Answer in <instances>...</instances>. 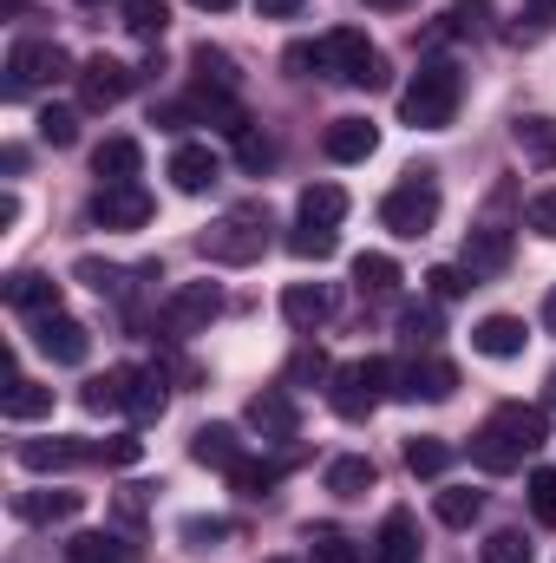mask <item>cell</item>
Returning a JSON list of instances; mask_svg holds the SVG:
<instances>
[{"instance_id":"obj_1","label":"cell","mask_w":556,"mask_h":563,"mask_svg":"<svg viewBox=\"0 0 556 563\" xmlns=\"http://www.w3.org/2000/svg\"><path fill=\"white\" fill-rule=\"evenodd\" d=\"M288 66L294 73H321V79H347L360 92H380L393 73H387V53L360 33V26H334L321 33L314 46H288Z\"/></svg>"},{"instance_id":"obj_2","label":"cell","mask_w":556,"mask_h":563,"mask_svg":"<svg viewBox=\"0 0 556 563\" xmlns=\"http://www.w3.org/2000/svg\"><path fill=\"white\" fill-rule=\"evenodd\" d=\"M544 445H551V413L544 407H524V400H504L491 420L471 432V465L478 472H518Z\"/></svg>"},{"instance_id":"obj_3","label":"cell","mask_w":556,"mask_h":563,"mask_svg":"<svg viewBox=\"0 0 556 563\" xmlns=\"http://www.w3.org/2000/svg\"><path fill=\"white\" fill-rule=\"evenodd\" d=\"M269 230H276L269 203H236V210H223V217L197 236V250H203L210 263H223V269H249V263H263Z\"/></svg>"},{"instance_id":"obj_4","label":"cell","mask_w":556,"mask_h":563,"mask_svg":"<svg viewBox=\"0 0 556 563\" xmlns=\"http://www.w3.org/2000/svg\"><path fill=\"white\" fill-rule=\"evenodd\" d=\"M458 99H465L458 66H452V59H425L413 73V86L400 92V119H407L413 132H445V125L458 119Z\"/></svg>"},{"instance_id":"obj_5","label":"cell","mask_w":556,"mask_h":563,"mask_svg":"<svg viewBox=\"0 0 556 563\" xmlns=\"http://www.w3.org/2000/svg\"><path fill=\"white\" fill-rule=\"evenodd\" d=\"M387 394H400V367L380 361V354H360V361H341L334 380H327V407L341 420H367Z\"/></svg>"},{"instance_id":"obj_6","label":"cell","mask_w":556,"mask_h":563,"mask_svg":"<svg viewBox=\"0 0 556 563\" xmlns=\"http://www.w3.org/2000/svg\"><path fill=\"white\" fill-rule=\"evenodd\" d=\"M380 223H387L400 243L432 236V223H438V184H432V170H407V177L380 197Z\"/></svg>"},{"instance_id":"obj_7","label":"cell","mask_w":556,"mask_h":563,"mask_svg":"<svg viewBox=\"0 0 556 563\" xmlns=\"http://www.w3.org/2000/svg\"><path fill=\"white\" fill-rule=\"evenodd\" d=\"M66 73H73L66 46H53V40H13V46H7L0 99H33L40 86H53V79H66Z\"/></svg>"},{"instance_id":"obj_8","label":"cell","mask_w":556,"mask_h":563,"mask_svg":"<svg viewBox=\"0 0 556 563\" xmlns=\"http://www.w3.org/2000/svg\"><path fill=\"white\" fill-rule=\"evenodd\" d=\"M223 314V288L216 282H184V288H170V301H164V334L170 341H190V334H210V321Z\"/></svg>"},{"instance_id":"obj_9","label":"cell","mask_w":556,"mask_h":563,"mask_svg":"<svg viewBox=\"0 0 556 563\" xmlns=\"http://www.w3.org/2000/svg\"><path fill=\"white\" fill-rule=\"evenodd\" d=\"M73 79H79V106H86V112H112V106H125V92L138 86V73H132L125 59H112V53H92Z\"/></svg>"},{"instance_id":"obj_10","label":"cell","mask_w":556,"mask_h":563,"mask_svg":"<svg viewBox=\"0 0 556 563\" xmlns=\"http://www.w3.org/2000/svg\"><path fill=\"white\" fill-rule=\"evenodd\" d=\"M86 217L99 230H144L151 223V190L144 184H99L92 203H86Z\"/></svg>"},{"instance_id":"obj_11","label":"cell","mask_w":556,"mask_h":563,"mask_svg":"<svg viewBox=\"0 0 556 563\" xmlns=\"http://www.w3.org/2000/svg\"><path fill=\"white\" fill-rule=\"evenodd\" d=\"M33 347H40L53 367H86V354H92V328L73 321V314H40V321H33Z\"/></svg>"},{"instance_id":"obj_12","label":"cell","mask_w":556,"mask_h":563,"mask_svg":"<svg viewBox=\"0 0 556 563\" xmlns=\"http://www.w3.org/2000/svg\"><path fill=\"white\" fill-rule=\"evenodd\" d=\"M458 394V367L445 361V354H413L407 367H400V400H452Z\"/></svg>"},{"instance_id":"obj_13","label":"cell","mask_w":556,"mask_h":563,"mask_svg":"<svg viewBox=\"0 0 556 563\" xmlns=\"http://www.w3.org/2000/svg\"><path fill=\"white\" fill-rule=\"evenodd\" d=\"M243 420H249V432H263V439H294L301 432V407H294L288 387H263V394H249Z\"/></svg>"},{"instance_id":"obj_14","label":"cell","mask_w":556,"mask_h":563,"mask_svg":"<svg viewBox=\"0 0 556 563\" xmlns=\"http://www.w3.org/2000/svg\"><path fill=\"white\" fill-rule=\"evenodd\" d=\"M327 314H334V288H327V282H288V288H281V321H288L294 334H314Z\"/></svg>"},{"instance_id":"obj_15","label":"cell","mask_w":556,"mask_h":563,"mask_svg":"<svg viewBox=\"0 0 556 563\" xmlns=\"http://www.w3.org/2000/svg\"><path fill=\"white\" fill-rule=\"evenodd\" d=\"M0 295H7V308H13V314H26V321L59 314V282L40 276V269H13V276L0 282Z\"/></svg>"},{"instance_id":"obj_16","label":"cell","mask_w":556,"mask_h":563,"mask_svg":"<svg viewBox=\"0 0 556 563\" xmlns=\"http://www.w3.org/2000/svg\"><path fill=\"white\" fill-rule=\"evenodd\" d=\"M190 459H197V465H210V472H236L249 452H243V432H236V426L210 420V426H197V432H190Z\"/></svg>"},{"instance_id":"obj_17","label":"cell","mask_w":556,"mask_h":563,"mask_svg":"<svg viewBox=\"0 0 556 563\" xmlns=\"http://www.w3.org/2000/svg\"><path fill=\"white\" fill-rule=\"evenodd\" d=\"M216 177H223V157H216L210 144H177V151H170V184H177L184 197H203Z\"/></svg>"},{"instance_id":"obj_18","label":"cell","mask_w":556,"mask_h":563,"mask_svg":"<svg viewBox=\"0 0 556 563\" xmlns=\"http://www.w3.org/2000/svg\"><path fill=\"white\" fill-rule=\"evenodd\" d=\"M367 563H419V518L407 505H393L380 518V538H374V558Z\"/></svg>"},{"instance_id":"obj_19","label":"cell","mask_w":556,"mask_h":563,"mask_svg":"<svg viewBox=\"0 0 556 563\" xmlns=\"http://www.w3.org/2000/svg\"><path fill=\"white\" fill-rule=\"evenodd\" d=\"M321 151H327L334 164H360V157L380 151V125H374V119H334V125L321 132Z\"/></svg>"},{"instance_id":"obj_20","label":"cell","mask_w":556,"mask_h":563,"mask_svg":"<svg viewBox=\"0 0 556 563\" xmlns=\"http://www.w3.org/2000/svg\"><path fill=\"white\" fill-rule=\"evenodd\" d=\"M465 269L471 276H504L511 269V230L504 223H478L465 236Z\"/></svg>"},{"instance_id":"obj_21","label":"cell","mask_w":556,"mask_h":563,"mask_svg":"<svg viewBox=\"0 0 556 563\" xmlns=\"http://www.w3.org/2000/svg\"><path fill=\"white\" fill-rule=\"evenodd\" d=\"M524 341H531V334H524V321H518V314H485V321L471 328V347H478L485 361H518V354H524Z\"/></svg>"},{"instance_id":"obj_22","label":"cell","mask_w":556,"mask_h":563,"mask_svg":"<svg viewBox=\"0 0 556 563\" xmlns=\"http://www.w3.org/2000/svg\"><path fill=\"white\" fill-rule=\"evenodd\" d=\"M132 380H138V367H105V374H92L79 387V407L86 413H125L132 407Z\"/></svg>"},{"instance_id":"obj_23","label":"cell","mask_w":556,"mask_h":563,"mask_svg":"<svg viewBox=\"0 0 556 563\" xmlns=\"http://www.w3.org/2000/svg\"><path fill=\"white\" fill-rule=\"evenodd\" d=\"M86 511V492H20L13 498V518L26 525H73Z\"/></svg>"},{"instance_id":"obj_24","label":"cell","mask_w":556,"mask_h":563,"mask_svg":"<svg viewBox=\"0 0 556 563\" xmlns=\"http://www.w3.org/2000/svg\"><path fill=\"white\" fill-rule=\"evenodd\" d=\"M26 472H66V465H79V459H92V445H79V439H26L20 452H13Z\"/></svg>"},{"instance_id":"obj_25","label":"cell","mask_w":556,"mask_h":563,"mask_svg":"<svg viewBox=\"0 0 556 563\" xmlns=\"http://www.w3.org/2000/svg\"><path fill=\"white\" fill-rule=\"evenodd\" d=\"M380 485V465L367 459V452H341V459H327V492L334 498H367Z\"/></svg>"},{"instance_id":"obj_26","label":"cell","mask_w":556,"mask_h":563,"mask_svg":"<svg viewBox=\"0 0 556 563\" xmlns=\"http://www.w3.org/2000/svg\"><path fill=\"white\" fill-rule=\"evenodd\" d=\"M92 170H99V184H138L144 144L138 139H105L99 151H92Z\"/></svg>"},{"instance_id":"obj_27","label":"cell","mask_w":556,"mask_h":563,"mask_svg":"<svg viewBox=\"0 0 556 563\" xmlns=\"http://www.w3.org/2000/svg\"><path fill=\"white\" fill-rule=\"evenodd\" d=\"M432 518L452 525V531H471V525L485 518V492H471V485H438V492H432Z\"/></svg>"},{"instance_id":"obj_28","label":"cell","mask_w":556,"mask_h":563,"mask_svg":"<svg viewBox=\"0 0 556 563\" xmlns=\"http://www.w3.org/2000/svg\"><path fill=\"white\" fill-rule=\"evenodd\" d=\"M0 413H7L13 426L46 420V413H53V387H40V380H20V374H13V380H7V400H0Z\"/></svg>"},{"instance_id":"obj_29","label":"cell","mask_w":556,"mask_h":563,"mask_svg":"<svg viewBox=\"0 0 556 563\" xmlns=\"http://www.w3.org/2000/svg\"><path fill=\"white\" fill-rule=\"evenodd\" d=\"M294 210H301V223H314V230H334V223L347 217V190H341V184H308Z\"/></svg>"},{"instance_id":"obj_30","label":"cell","mask_w":556,"mask_h":563,"mask_svg":"<svg viewBox=\"0 0 556 563\" xmlns=\"http://www.w3.org/2000/svg\"><path fill=\"white\" fill-rule=\"evenodd\" d=\"M66 563H132V544L112 538V531H79L66 544Z\"/></svg>"},{"instance_id":"obj_31","label":"cell","mask_w":556,"mask_h":563,"mask_svg":"<svg viewBox=\"0 0 556 563\" xmlns=\"http://www.w3.org/2000/svg\"><path fill=\"white\" fill-rule=\"evenodd\" d=\"M190 66H197V86H210V92H236V79H243V73H236V59H230L223 46H210V40L190 53Z\"/></svg>"},{"instance_id":"obj_32","label":"cell","mask_w":556,"mask_h":563,"mask_svg":"<svg viewBox=\"0 0 556 563\" xmlns=\"http://www.w3.org/2000/svg\"><path fill=\"white\" fill-rule=\"evenodd\" d=\"M511 139H518V151H524L531 164H556V119L531 112V119H518V125H511Z\"/></svg>"},{"instance_id":"obj_33","label":"cell","mask_w":556,"mask_h":563,"mask_svg":"<svg viewBox=\"0 0 556 563\" xmlns=\"http://www.w3.org/2000/svg\"><path fill=\"white\" fill-rule=\"evenodd\" d=\"M164 407H170V387H164V374H157V367H138V380H132V407H125V413H132V420H164Z\"/></svg>"},{"instance_id":"obj_34","label":"cell","mask_w":556,"mask_h":563,"mask_svg":"<svg viewBox=\"0 0 556 563\" xmlns=\"http://www.w3.org/2000/svg\"><path fill=\"white\" fill-rule=\"evenodd\" d=\"M354 288H360V295H393V288H400V263L380 256V250L354 256Z\"/></svg>"},{"instance_id":"obj_35","label":"cell","mask_w":556,"mask_h":563,"mask_svg":"<svg viewBox=\"0 0 556 563\" xmlns=\"http://www.w3.org/2000/svg\"><path fill=\"white\" fill-rule=\"evenodd\" d=\"M276 157H281V144L263 132V125H243L236 132V164L249 170V177H263V170H276Z\"/></svg>"},{"instance_id":"obj_36","label":"cell","mask_w":556,"mask_h":563,"mask_svg":"<svg viewBox=\"0 0 556 563\" xmlns=\"http://www.w3.org/2000/svg\"><path fill=\"white\" fill-rule=\"evenodd\" d=\"M445 465H452V445L445 439H432V432L407 439V472L413 478H445Z\"/></svg>"},{"instance_id":"obj_37","label":"cell","mask_w":556,"mask_h":563,"mask_svg":"<svg viewBox=\"0 0 556 563\" xmlns=\"http://www.w3.org/2000/svg\"><path fill=\"white\" fill-rule=\"evenodd\" d=\"M119 13H125V33H138V40H164V26H170L164 0H119Z\"/></svg>"},{"instance_id":"obj_38","label":"cell","mask_w":556,"mask_h":563,"mask_svg":"<svg viewBox=\"0 0 556 563\" xmlns=\"http://www.w3.org/2000/svg\"><path fill=\"white\" fill-rule=\"evenodd\" d=\"M308 563H360V551H354V538H347V531L314 525V531H308Z\"/></svg>"},{"instance_id":"obj_39","label":"cell","mask_w":556,"mask_h":563,"mask_svg":"<svg viewBox=\"0 0 556 563\" xmlns=\"http://www.w3.org/2000/svg\"><path fill=\"white\" fill-rule=\"evenodd\" d=\"M230 485H236L243 498H269V492L281 485V465L276 459H243V465L230 472Z\"/></svg>"},{"instance_id":"obj_40","label":"cell","mask_w":556,"mask_h":563,"mask_svg":"<svg viewBox=\"0 0 556 563\" xmlns=\"http://www.w3.org/2000/svg\"><path fill=\"white\" fill-rule=\"evenodd\" d=\"M308 380H334V367H327V354H321L314 341H301V347L288 354V374H281V387H308Z\"/></svg>"},{"instance_id":"obj_41","label":"cell","mask_w":556,"mask_h":563,"mask_svg":"<svg viewBox=\"0 0 556 563\" xmlns=\"http://www.w3.org/2000/svg\"><path fill=\"white\" fill-rule=\"evenodd\" d=\"M33 132H40V144H53V151H66V144H79V112H66V106H40V119H33Z\"/></svg>"},{"instance_id":"obj_42","label":"cell","mask_w":556,"mask_h":563,"mask_svg":"<svg viewBox=\"0 0 556 563\" xmlns=\"http://www.w3.org/2000/svg\"><path fill=\"white\" fill-rule=\"evenodd\" d=\"M445 33H458V40L491 33V0H452L445 7Z\"/></svg>"},{"instance_id":"obj_43","label":"cell","mask_w":556,"mask_h":563,"mask_svg":"<svg viewBox=\"0 0 556 563\" xmlns=\"http://www.w3.org/2000/svg\"><path fill=\"white\" fill-rule=\"evenodd\" d=\"M478 563H537V551H531L524 531H491V538L478 544Z\"/></svg>"},{"instance_id":"obj_44","label":"cell","mask_w":556,"mask_h":563,"mask_svg":"<svg viewBox=\"0 0 556 563\" xmlns=\"http://www.w3.org/2000/svg\"><path fill=\"white\" fill-rule=\"evenodd\" d=\"M334 250H341V236L314 230V223H294V236H288V256H301V263H327Z\"/></svg>"},{"instance_id":"obj_45","label":"cell","mask_w":556,"mask_h":563,"mask_svg":"<svg viewBox=\"0 0 556 563\" xmlns=\"http://www.w3.org/2000/svg\"><path fill=\"white\" fill-rule=\"evenodd\" d=\"M524 498H531L537 525H551V531H556V465H537V472L524 478Z\"/></svg>"},{"instance_id":"obj_46","label":"cell","mask_w":556,"mask_h":563,"mask_svg":"<svg viewBox=\"0 0 556 563\" xmlns=\"http://www.w3.org/2000/svg\"><path fill=\"white\" fill-rule=\"evenodd\" d=\"M177 538H184L190 551H216L223 538H236V525H230V518H184V525H177Z\"/></svg>"},{"instance_id":"obj_47","label":"cell","mask_w":556,"mask_h":563,"mask_svg":"<svg viewBox=\"0 0 556 563\" xmlns=\"http://www.w3.org/2000/svg\"><path fill=\"white\" fill-rule=\"evenodd\" d=\"M425 282H432V295H438V301H458V295H471V288H478V276H471L465 263H438Z\"/></svg>"},{"instance_id":"obj_48","label":"cell","mask_w":556,"mask_h":563,"mask_svg":"<svg viewBox=\"0 0 556 563\" xmlns=\"http://www.w3.org/2000/svg\"><path fill=\"white\" fill-rule=\"evenodd\" d=\"M400 334H407L413 347H432V341H438V308H407V314H400Z\"/></svg>"},{"instance_id":"obj_49","label":"cell","mask_w":556,"mask_h":563,"mask_svg":"<svg viewBox=\"0 0 556 563\" xmlns=\"http://www.w3.org/2000/svg\"><path fill=\"white\" fill-rule=\"evenodd\" d=\"M73 276H79V282H92L99 295H105V288H112V295L125 288V269H112V263H99V256H79V263H73Z\"/></svg>"},{"instance_id":"obj_50","label":"cell","mask_w":556,"mask_h":563,"mask_svg":"<svg viewBox=\"0 0 556 563\" xmlns=\"http://www.w3.org/2000/svg\"><path fill=\"white\" fill-rule=\"evenodd\" d=\"M524 223L544 236V243H556V190H537L531 197V210H524Z\"/></svg>"},{"instance_id":"obj_51","label":"cell","mask_w":556,"mask_h":563,"mask_svg":"<svg viewBox=\"0 0 556 563\" xmlns=\"http://www.w3.org/2000/svg\"><path fill=\"white\" fill-rule=\"evenodd\" d=\"M138 439H132V432H119V439H99V445H92V459H105V465H138Z\"/></svg>"},{"instance_id":"obj_52","label":"cell","mask_w":556,"mask_h":563,"mask_svg":"<svg viewBox=\"0 0 556 563\" xmlns=\"http://www.w3.org/2000/svg\"><path fill=\"white\" fill-rule=\"evenodd\" d=\"M531 26H518V40H544L551 33V20H556V0H531V13H524Z\"/></svg>"},{"instance_id":"obj_53","label":"cell","mask_w":556,"mask_h":563,"mask_svg":"<svg viewBox=\"0 0 556 563\" xmlns=\"http://www.w3.org/2000/svg\"><path fill=\"white\" fill-rule=\"evenodd\" d=\"M301 7H308V0H256V13H263V20H294Z\"/></svg>"},{"instance_id":"obj_54","label":"cell","mask_w":556,"mask_h":563,"mask_svg":"<svg viewBox=\"0 0 556 563\" xmlns=\"http://www.w3.org/2000/svg\"><path fill=\"white\" fill-rule=\"evenodd\" d=\"M0 170L20 177V170H26V144H7V151H0Z\"/></svg>"},{"instance_id":"obj_55","label":"cell","mask_w":556,"mask_h":563,"mask_svg":"<svg viewBox=\"0 0 556 563\" xmlns=\"http://www.w3.org/2000/svg\"><path fill=\"white\" fill-rule=\"evenodd\" d=\"M20 223V197L13 190H0V230H13Z\"/></svg>"},{"instance_id":"obj_56","label":"cell","mask_w":556,"mask_h":563,"mask_svg":"<svg viewBox=\"0 0 556 563\" xmlns=\"http://www.w3.org/2000/svg\"><path fill=\"white\" fill-rule=\"evenodd\" d=\"M544 328H551V334H556V288H551V295H544Z\"/></svg>"},{"instance_id":"obj_57","label":"cell","mask_w":556,"mask_h":563,"mask_svg":"<svg viewBox=\"0 0 556 563\" xmlns=\"http://www.w3.org/2000/svg\"><path fill=\"white\" fill-rule=\"evenodd\" d=\"M190 7H203V13H223V7H236V0H190Z\"/></svg>"},{"instance_id":"obj_58","label":"cell","mask_w":556,"mask_h":563,"mask_svg":"<svg viewBox=\"0 0 556 563\" xmlns=\"http://www.w3.org/2000/svg\"><path fill=\"white\" fill-rule=\"evenodd\" d=\"M0 7H7V13H20V7H26V0H0Z\"/></svg>"},{"instance_id":"obj_59","label":"cell","mask_w":556,"mask_h":563,"mask_svg":"<svg viewBox=\"0 0 556 563\" xmlns=\"http://www.w3.org/2000/svg\"><path fill=\"white\" fill-rule=\"evenodd\" d=\"M367 7H407V0H367Z\"/></svg>"},{"instance_id":"obj_60","label":"cell","mask_w":556,"mask_h":563,"mask_svg":"<svg viewBox=\"0 0 556 563\" xmlns=\"http://www.w3.org/2000/svg\"><path fill=\"white\" fill-rule=\"evenodd\" d=\"M551 407H556V367H551Z\"/></svg>"},{"instance_id":"obj_61","label":"cell","mask_w":556,"mask_h":563,"mask_svg":"<svg viewBox=\"0 0 556 563\" xmlns=\"http://www.w3.org/2000/svg\"><path fill=\"white\" fill-rule=\"evenodd\" d=\"M269 563H288V558H269Z\"/></svg>"},{"instance_id":"obj_62","label":"cell","mask_w":556,"mask_h":563,"mask_svg":"<svg viewBox=\"0 0 556 563\" xmlns=\"http://www.w3.org/2000/svg\"><path fill=\"white\" fill-rule=\"evenodd\" d=\"M86 7H99V0H86Z\"/></svg>"}]
</instances>
